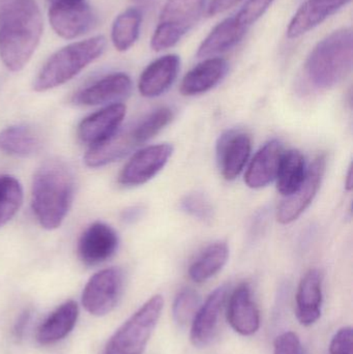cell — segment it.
<instances>
[{
  "instance_id": "cell-38",
  "label": "cell",
  "mask_w": 353,
  "mask_h": 354,
  "mask_svg": "<svg viewBox=\"0 0 353 354\" xmlns=\"http://www.w3.org/2000/svg\"><path fill=\"white\" fill-rule=\"evenodd\" d=\"M49 6H72V4H78L85 2V0H47Z\"/></svg>"
},
{
  "instance_id": "cell-20",
  "label": "cell",
  "mask_w": 353,
  "mask_h": 354,
  "mask_svg": "<svg viewBox=\"0 0 353 354\" xmlns=\"http://www.w3.org/2000/svg\"><path fill=\"white\" fill-rule=\"evenodd\" d=\"M350 2L352 0H307L290 21L287 37L298 39L306 35Z\"/></svg>"
},
{
  "instance_id": "cell-22",
  "label": "cell",
  "mask_w": 353,
  "mask_h": 354,
  "mask_svg": "<svg viewBox=\"0 0 353 354\" xmlns=\"http://www.w3.org/2000/svg\"><path fill=\"white\" fill-rule=\"evenodd\" d=\"M283 145L271 140L263 145L251 161L245 176V183L251 189H261L275 180L283 157Z\"/></svg>"
},
{
  "instance_id": "cell-34",
  "label": "cell",
  "mask_w": 353,
  "mask_h": 354,
  "mask_svg": "<svg viewBox=\"0 0 353 354\" xmlns=\"http://www.w3.org/2000/svg\"><path fill=\"white\" fill-rule=\"evenodd\" d=\"M353 334L352 326L340 328L330 343V354H353Z\"/></svg>"
},
{
  "instance_id": "cell-12",
  "label": "cell",
  "mask_w": 353,
  "mask_h": 354,
  "mask_svg": "<svg viewBox=\"0 0 353 354\" xmlns=\"http://www.w3.org/2000/svg\"><path fill=\"white\" fill-rule=\"evenodd\" d=\"M120 245L117 233L105 223L95 222L85 229L78 241V255L88 266L103 263L116 253Z\"/></svg>"
},
{
  "instance_id": "cell-35",
  "label": "cell",
  "mask_w": 353,
  "mask_h": 354,
  "mask_svg": "<svg viewBox=\"0 0 353 354\" xmlns=\"http://www.w3.org/2000/svg\"><path fill=\"white\" fill-rule=\"evenodd\" d=\"M242 0H209L207 6V14L209 17L217 16L236 6Z\"/></svg>"
},
{
  "instance_id": "cell-28",
  "label": "cell",
  "mask_w": 353,
  "mask_h": 354,
  "mask_svg": "<svg viewBox=\"0 0 353 354\" xmlns=\"http://www.w3.org/2000/svg\"><path fill=\"white\" fill-rule=\"evenodd\" d=\"M142 12L139 8H130L118 15L112 26L111 39L118 51L130 49L139 37Z\"/></svg>"
},
{
  "instance_id": "cell-18",
  "label": "cell",
  "mask_w": 353,
  "mask_h": 354,
  "mask_svg": "<svg viewBox=\"0 0 353 354\" xmlns=\"http://www.w3.org/2000/svg\"><path fill=\"white\" fill-rule=\"evenodd\" d=\"M180 58L168 54L151 62L139 79V91L145 97H157L165 93L178 78Z\"/></svg>"
},
{
  "instance_id": "cell-8",
  "label": "cell",
  "mask_w": 353,
  "mask_h": 354,
  "mask_svg": "<svg viewBox=\"0 0 353 354\" xmlns=\"http://www.w3.org/2000/svg\"><path fill=\"white\" fill-rule=\"evenodd\" d=\"M124 285V274L120 268H107L97 272L83 291V306L93 315L110 313L120 301Z\"/></svg>"
},
{
  "instance_id": "cell-11",
  "label": "cell",
  "mask_w": 353,
  "mask_h": 354,
  "mask_svg": "<svg viewBox=\"0 0 353 354\" xmlns=\"http://www.w3.org/2000/svg\"><path fill=\"white\" fill-rule=\"evenodd\" d=\"M228 293V285L224 284L218 287L197 310L192 320L190 335L194 346L202 348L213 342L219 328L220 319L227 301Z\"/></svg>"
},
{
  "instance_id": "cell-37",
  "label": "cell",
  "mask_w": 353,
  "mask_h": 354,
  "mask_svg": "<svg viewBox=\"0 0 353 354\" xmlns=\"http://www.w3.org/2000/svg\"><path fill=\"white\" fill-rule=\"evenodd\" d=\"M29 317H30V313H29L28 311H25L24 313L20 316V318H19L16 328H15V333H16L17 337L22 336L25 328H26L27 324H28Z\"/></svg>"
},
{
  "instance_id": "cell-10",
  "label": "cell",
  "mask_w": 353,
  "mask_h": 354,
  "mask_svg": "<svg viewBox=\"0 0 353 354\" xmlns=\"http://www.w3.org/2000/svg\"><path fill=\"white\" fill-rule=\"evenodd\" d=\"M327 168V157L318 156L307 170L306 178L300 187L285 197L277 210V218L281 224H290L298 220L316 197Z\"/></svg>"
},
{
  "instance_id": "cell-26",
  "label": "cell",
  "mask_w": 353,
  "mask_h": 354,
  "mask_svg": "<svg viewBox=\"0 0 353 354\" xmlns=\"http://www.w3.org/2000/svg\"><path fill=\"white\" fill-rule=\"evenodd\" d=\"M229 248L225 241L209 245L189 268V276L195 283L207 282L219 274L227 263Z\"/></svg>"
},
{
  "instance_id": "cell-5",
  "label": "cell",
  "mask_w": 353,
  "mask_h": 354,
  "mask_svg": "<svg viewBox=\"0 0 353 354\" xmlns=\"http://www.w3.org/2000/svg\"><path fill=\"white\" fill-rule=\"evenodd\" d=\"M274 1L275 0H247L236 15L222 21L209 32L198 48L197 57H211L236 47Z\"/></svg>"
},
{
  "instance_id": "cell-24",
  "label": "cell",
  "mask_w": 353,
  "mask_h": 354,
  "mask_svg": "<svg viewBox=\"0 0 353 354\" xmlns=\"http://www.w3.org/2000/svg\"><path fill=\"white\" fill-rule=\"evenodd\" d=\"M78 316V305L74 301H66L41 324L37 330V340L41 345L53 344L62 340L76 326Z\"/></svg>"
},
{
  "instance_id": "cell-4",
  "label": "cell",
  "mask_w": 353,
  "mask_h": 354,
  "mask_svg": "<svg viewBox=\"0 0 353 354\" xmlns=\"http://www.w3.org/2000/svg\"><path fill=\"white\" fill-rule=\"evenodd\" d=\"M106 45L105 37L97 35L61 48L41 66L35 77L33 88L43 93L72 80L104 53Z\"/></svg>"
},
{
  "instance_id": "cell-1",
  "label": "cell",
  "mask_w": 353,
  "mask_h": 354,
  "mask_svg": "<svg viewBox=\"0 0 353 354\" xmlns=\"http://www.w3.org/2000/svg\"><path fill=\"white\" fill-rule=\"evenodd\" d=\"M41 33L37 0H0V57L8 70L19 72L26 66Z\"/></svg>"
},
{
  "instance_id": "cell-15",
  "label": "cell",
  "mask_w": 353,
  "mask_h": 354,
  "mask_svg": "<svg viewBox=\"0 0 353 354\" xmlns=\"http://www.w3.org/2000/svg\"><path fill=\"white\" fill-rule=\"evenodd\" d=\"M227 315L228 324L232 330L242 336H253L260 328V312L252 297L251 287L247 283H242L234 289L228 297Z\"/></svg>"
},
{
  "instance_id": "cell-23",
  "label": "cell",
  "mask_w": 353,
  "mask_h": 354,
  "mask_svg": "<svg viewBox=\"0 0 353 354\" xmlns=\"http://www.w3.org/2000/svg\"><path fill=\"white\" fill-rule=\"evenodd\" d=\"M137 147L139 145L133 135L132 127L120 128L103 142L89 147L84 161L89 167H102L122 159Z\"/></svg>"
},
{
  "instance_id": "cell-39",
  "label": "cell",
  "mask_w": 353,
  "mask_h": 354,
  "mask_svg": "<svg viewBox=\"0 0 353 354\" xmlns=\"http://www.w3.org/2000/svg\"><path fill=\"white\" fill-rule=\"evenodd\" d=\"M346 189H352V166L350 167V170H348L347 178H346Z\"/></svg>"
},
{
  "instance_id": "cell-16",
  "label": "cell",
  "mask_w": 353,
  "mask_h": 354,
  "mask_svg": "<svg viewBox=\"0 0 353 354\" xmlns=\"http://www.w3.org/2000/svg\"><path fill=\"white\" fill-rule=\"evenodd\" d=\"M49 21L53 30L66 39L88 32L97 23V15L86 3L49 6Z\"/></svg>"
},
{
  "instance_id": "cell-32",
  "label": "cell",
  "mask_w": 353,
  "mask_h": 354,
  "mask_svg": "<svg viewBox=\"0 0 353 354\" xmlns=\"http://www.w3.org/2000/svg\"><path fill=\"white\" fill-rule=\"evenodd\" d=\"M182 212L202 222H211L215 216V209L211 200L200 192L188 194L180 201Z\"/></svg>"
},
{
  "instance_id": "cell-40",
  "label": "cell",
  "mask_w": 353,
  "mask_h": 354,
  "mask_svg": "<svg viewBox=\"0 0 353 354\" xmlns=\"http://www.w3.org/2000/svg\"><path fill=\"white\" fill-rule=\"evenodd\" d=\"M133 1L136 2V3L139 4V6H145L153 3L155 0H133Z\"/></svg>"
},
{
  "instance_id": "cell-19",
  "label": "cell",
  "mask_w": 353,
  "mask_h": 354,
  "mask_svg": "<svg viewBox=\"0 0 353 354\" xmlns=\"http://www.w3.org/2000/svg\"><path fill=\"white\" fill-rule=\"evenodd\" d=\"M323 274L318 270H310L300 281L296 297V315L304 326L318 322L323 308Z\"/></svg>"
},
{
  "instance_id": "cell-13",
  "label": "cell",
  "mask_w": 353,
  "mask_h": 354,
  "mask_svg": "<svg viewBox=\"0 0 353 354\" xmlns=\"http://www.w3.org/2000/svg\"><path fill=\"white\" fill-rule=\"evenodd\" d=\"M252 151V140L242 131L230 130L220 136L217 143V160L222 176L234 180L246 167Z\"/></svg>"
},
{
  "instance_id": "cell-2",
  "label": "cell",
  "mask_w": 353,
  "mask_h": 354,
  "mask_svg": "<svg viewBox=\"0 0 353 354\" xmlns=\"http://www.w3.org/2000/svg\"><path fill=\"white\" fill-rule=\"evenodd\" d=\"M74 193V174L68 164L49 160L37 170L31 205L43 228L54 230L60 227L72 206Z\"/></svg>"
},
{
  "instance_id": "cell-14",
  "label": "cell",
  "mask_w": 353,
  "mask_h": 354,
  "mask_svg": "<svg viewBox=\"0 0 353 354\" xmlns=\"http://www.w3.org/2000/svg\"><path fill=\"white\" fill-rule=\"evenodd\" d=\"M132 88V80L128 75L114 73L79 91L73 97V102L80 106L112 105L126 99Z\"/></svg>"
},
{
  "instance_id": "cell-7",
  "label": "cell",
  "mask_w": 353,
  "mask_h": 354,
  "mask_svg": "<svg viewBox=\"0 0 353 354\" xmlns=\"http://www.w3.org/2000/svg\"><path fill=\"white\" fill-rule=\"evenodd\" d=\"M207 0H167L151 37V47L160 52L174 47L200 20Z\"/></svg>"
},
{
  "instance_id": "cell-3",
  "label": "cell",
  "mask_w": 353,
  "mask_h": 354,
  "mask_svg": "<svg viewBox=\"0 0 353 354\" xmlns=\"http://www.w3.org/2000/svg\"><path fill=\"white\" fill-rule=\"evenodd\" d=\"M353 35L350 27L338 29L321 39L311 51L306 73L317 88L337 86L352 72Z\"/></svg>"
},
{
  "instance_id": "cell-31",
  "label": "cell",
  "mask_w": 353,
  "mask_h": 354,
  "mask_svg": "<svg viewBox=\"0 0 353 354\" xmlns=\"http://www.w3.org/2000/svg\"><path fill=\"white\" fill-rule=\"evenodd\" d=\"M199 309V297L193 289L184 288L178 292L172 307L174 322L180 326L192 322L197 310Z\"/></svg>"
},
{
  "instance_id": "cell-36",
  "label": "cell",
  "mask_w": 353,
  "mask_h": 354,
  "mask_svg": "<svg viewBox=\"0 0 353 354\" xmlns=\"http://www.w3.org/2000/svg\"><path fill=\"white\" fill-rule=\"evenodd\" d=\"M144 214V208L141 206H132V207L126 208L122 212V220L126 224H133L142 218Z\"/></svg>"
},
{
  "instance_id": "cell-9",
  "label": "cell",
  "mask_w": 353,
  "mask_h": 354,
  "mask_svg": "<svg viewBox=\"0 0 353 354\" xmlns=\"http://www.w3.org/2000/svg\"><path fill=\"white\" fill-rule=\"evenodd\" d=\"M172 153L173 147L168 143L144 147L126 164L118 181L124 187L144 185L165 167Z\"/></svg>"
},
{
  "instance_id": "cell-17",
  "label": "cell",
  "mask_w": 353,
  "mask_h": 354,
  "mask_svg": "<svg viewBox=\"0 0 353 354\" xmlns=\"http://www.w3.org/2000/svg\"><path fill=\"white\" fill-rule=\"evenodd\" d=\"M126 111V106L118 103L95 112L79 124V139L89 147L103 142L120 129Z\"/></svg>"
},
{
  "instance_id": "cell-33",
  "label": "cell",
  "mask_w": 353,
  "mask_h": 354,
  "mask_svg": "<svg viewBox=\"0 0 353 354\" xmlns=\"http://www.w3.org/2000/svg\"><path fill=\"white\" fill-rule=\"evenodd\" d=\"M274 354H305L302 342L294 332H286L276 338Z\"/></svg>"
},
{
  "instance_id": "cell-29",
  "label": "cell",
  "mask_w": 353,
  "mask_h": 354,
  "mask_svg": "<svg viewBox=\"0 0 353 354\" xmlns=\"http://www.w3.org/2000/svg\"><path fill=\"white\" fill-rule=\"evenodd\" d=\"M23 202V189L14 176H0V227L14 218Z\"/></svg>"
},
{
  "instance_id": "cell-27",
  "label": "cell",
  "mask_w": 353,
  "mask_h": 354,
  "mask_svg": "<svg viewBox=\"0 0 353 354\" xmlns=\"http://www.w3.org/2000/svg\"><path fill=\"white\" fill-rule=\"evenodd\" d=\"M307 170L306 161L300 151L296 149L285 151L276 176L278 192L284 197L294 194L304 183Z\"/></svg>"
},
{
  "instance_id": "cell-30",
  "label": "cell",
  "mask_w": 353,
  "mask_h": 354,
  "mask_svg": "<svg viewBox=\"0 0 353 354\" xmlns=\"http://www.w3.org/2000/svg\"><path fill=\"white\" fill-rule=\"evenodd\" d=\"M173 118L174 112L171 108L162 107L151 112L138 124L132 126L133 135L137 145H143L157 136L172 122Z\"/></svg>"
},
{
  "instance_id": "cell-25",
  "label": "cell",
  "mask_w": 353,
  "mask_h": 354,
  "mask_svg": "<svg viewBox=\"0 0 353 354\" xmlns=\"http://www.w3.org/2000/svg\"><path fill=\"white\" fill-rule=\"evenodd\" d=\"M41 147V138L32 128L24 124L8 127L0 132V151L15 157L35 155Z\"/></svg>"
},
{
  "instance_id": "cell-6",
  "label": "cell",
  "mask_w": 353,
  "mask_h": 354,
  "mask_svg": "<svg viewBox=\"0 0 353 354\" xmlns=\"http://www.w3.org/2000/svg\"><path fill=\"white\" fill-rule=\"evenodd\" d=\"M164 308L162 295H153L111 337L105 354H142Z\"/></svg>"
},
{
  "instance_id": "cell-21",
  "label": "cell",
  "mask_w": 353,
  "mask_h": 354,
  "mask_svg": "<svg viewBox=\"0 0 353 354\" xmlns=\"http://www.w3.org/2000/svg\"><path fill=\"white\" fill-rule=\"evenodd\" d=\"M228 70L229 64L224 58H207L184 76L180 85V93L188 97L207 93L225 78Z\"/></svg>"
}]
</instances>
